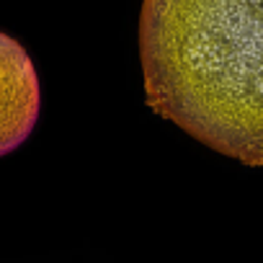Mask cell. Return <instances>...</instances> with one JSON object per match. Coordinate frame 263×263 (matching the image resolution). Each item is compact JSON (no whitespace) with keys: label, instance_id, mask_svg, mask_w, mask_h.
Returning a JSON list of instances; mask_svg holds the SVG:
<instances>
[{"label":"cell","instance_id":"cell-1","mask_svg":"<svg viewBox=\"0 0 263 263\" xmlns=\"http://www.w3.org/2000/svg\"><path fill=\"white\" fill-rule=\"evenodd\" d=\"M140 57L158 116L263 168V0H145Z\"/></svg>","mask_w":263,"mask_h":263},{"label":"cell","instance_id":"cell-2","mask_svg":"<svg viewBox=\"0 0 263 263\" xmlns=\"http://www.w3.org/2000/svg\"><path fill=\"white\" fill-rule=\"evenodd\" d=\"M39 108L42 88L29 52L0 31V158L29 140Z\"/></svg>","mask_w":263,"mask_h":263}]
</instances>
